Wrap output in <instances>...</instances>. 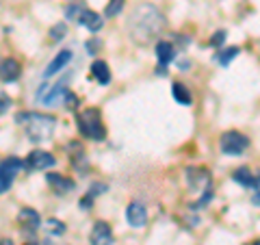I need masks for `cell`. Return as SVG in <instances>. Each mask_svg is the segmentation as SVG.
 <instances>
[{
    "mask_svg": "<svg viewBox=\"0 0 260 245\" xmlns=\"http://www.w3.org/2000/svg\"><path fill=\"white\" fill-rule=\"evenodd\" d=\"M11 107V98L7 96V94H0V115H3V113L7 111Z\"/></svg>",
    "mask_w": 260,
    "mask_h": 245,
    "instance_id": "obj_27",
    "label": "cell"
},
{
    "mask_svg": "<svg viewBox=\"0 0 260 245\" xmlns=\"http://www.w3.org/2000/svg\"><path fill=\"white\" fill-rule=\"evenodd\" d=\"M107 189H109V187L104 185V182H95V185H91V187H89V191H87V198L83 200V206H85V208H89V204H91V200H93V198H98V195H102Z\"/></svg>",
    "mask_w": 260,
    "mask_h": 245,
    "instance_id": "obj_20",
    "label": "cell"
},
{
    "mask_svg": "<svg viewBox=\"0 0 260 245\" xmlns=\"http://www.w3.org/2000/svg\"><path fill=\"white\" fill-rule=\"evenodd\" d=\"M223 42H225V30H217L213 35V39H210V44L213 46H221Z\"/></svg>",
    "mask_w": 260,
    "mask_h": 245,
    "instance_id": "obj_28",
    "label": "cell"
},
{
    "mask_svg": "<svg viewBox=\"0 0 260 245\" xmlns=\"http://www.w3.org/2000/svg\"><path fill=\"white\" fill-rule=\"evenodd\" d=\"M44 230L48 234H54V236H61L65 232V224L59 222V219H46L44 222Z\"/></svg>",
    "mask_w": 260,
    "mask_h": 245,
    "instance_id": "obj_21",
    "label": "cell"
},
{
    "mask_svg": "<svg viewBox=\"0 0 260 245\" xmlns=\"http://www.w3.org/2000/svg\"><path fill=\"white\" fill-rule=\"evenodd\" d=\"M68 91H70V89L65 87L63 83H56V85L50 89V91H46L42 98H39V100H44L46 104H56V102H61V100H63Z\"/></svg>",
    "mask_w": 260,
    "mask_h": 245,
    "instance_id": "obj_18",
    "label": "cell"
},
{
    "mask_svg": "<svg viewBox=\"0 0 260 245\" xmlns=\"http://www.w3.org/2000/svg\"><path fill=\"white\" fill-rule=\"evenodd\" d=\"M76 128L85 139L91 141H102L107 137V128L102 121V113L98 109H83L76 115Z\"/></svg>",
    "mask_w": 260,
    "mask_h": 245,
    "instance_id": "obj_3",
    "label": "cell"
},
{
    "mask_svg": "<svg viewBox=\"0 0 260 245\" xmlns=\"http://www.w3.org/2000/svg\"><path fill=\"white\" fill-rule=\"evenodd\" d=\"M20 169H24V161L18 157H7L0 161V195L11 189Z\"/></svg>",
    "mask_w": 260,
    "mask_h": 245,
    "instance_id": "obj_5",
    "label": "cell"
},
{
    "mask_svg": "<svg viewBox=\"0 0 260 245\" xmlns=\"http://www.w3.org/2000/svg\"><path fill=\"white\" fill-rule=\"evenodd\" d=\"M237 54H239V48H237V46H232V48H225L223 52L215 54V61H217L219 65H228L232 59H237Z\"/></svg>",
    "mask_w": 260,
    "mask_h": 245,
    "instance_id": "obj_22",
    "label": "cell"
},
{
    "mask_svg": "<svg viewBox=\"0 0 260 245\" xmlns=\"http://www.w3.org/2000/svg\"><path fill=\"white\" fill-rule=\"evenodd\" d=\"M91 76H93L100 85H109V83H111V72H109L107 61L95 59V61L91 63Z\"/></svg>",
    "mask_w": 260,
    "mask_h": 245,
    "instance_id": "obj_17",
    "label": "cell"
},
{
    "mask_svg": "<svg viewBox=\"0 0 260 245\" xmlns=\"http://www.w3.org/2000/svg\"><path fill=\"white\" fill-rule=\"evenodd\" d=\"M22 74V65L18 59L13 56H7V59H0V80L5 83H15Z\"/></svg>",
    "mask_w": 260,
    "mask_h": 245,
    "instance_id": "obj_9",
    "label": "cell"
},
{
    "mask_svg": "<svg viewBox=\"0 0 260 245\" xmlns=\"http://www.w3.org/2000/svg\"><path fill=\"white\" fill-rule=\"evenodd\" d=\"M15 121L24 128V133L32 143L48 141L54 133L56 117L48 115V113H37V111H22L15 115Z\"/></svg>",
    "mask_w": 260,
    "mask_h": 245,
    "instance_id": "obj_2",
    "label": "cell"
},
{
    "mask_svg": "<svg viewBox=\"0 0 260 245\" xmlns=\"http://www.w3.org/2000/svg\"><path fill=\"white\" fill-rule=\"evenodd\" d=\"M162 28H165V15L152 5L137 7L128 22V30L137 44H150L154 37L160 35Z\"/></svg>",
    "mask_w": 260,
    "mask_h": 245,
    "instance_id": "obj_1",
    "label": "cell"
},
{
    "mask_svg": "<svg viewBox=\"0 0 260 245\" xmlns=\"http://www.w3.org/2000/svg\"><path fill=\"white\" fill-rule=\"evenodd\" d=\"M232 180H234V182H239L241 187L254 189V187L260 185V174H251V169H249V167H239V169H234Z\"/></svg>",
    "mask_w": 260,
    "mask_h": 245,
    "instance_id": "obj_15",
    "label": "cell"
},
{
    "mask_svg": "<svg viewBox=\"0 0 260 245\" xmlns=\"http://www.w3.org/2000/svg\"><path fill=\"white\" fill-rule=\"evenodd\" d=\"M76 22L80 24V26H85L87 30H91V33H98V30L102 28V24H104V22H102V15L95 13V11H91V9H87V7L83 9V13L78 15Z\"/></svg>",
    "mask_w": 260,
    "mask_h": 245,
    "instance_id": "obj_14",
    "label": "cell"
},
{
    "mask_svg": "<svg viewBox=\"0 0 260 245\" xmlns=\"http://www.w3.org/2000/svg\"><path fill=\"white\" fill-rule=\"evenodd\" d=\"M28 245H35V243H28Z\"/></svg>",
    "mask_w": 260,
    "mask_h": 245,
    "instance_id": "obj_33",
    "label": "cell"
},
{
    "mask_svg": "<svg viewBox=\"0 0 260 245\" xmlns=\"http://www.w3.org/2000/svg\"><path fill=\"white\" fill-rule=\"evenodd\" d=\"M121 9H124V0H111L107 5V9H104V15H107V18H113V15H117Z\"/></svg>",
    "mask_w": 260,
    "mask_h": 245,
    "instance_id": "obj_24",
    "label": "cell"
},
{
    "mask_svg": "<svg viewBox=\"0 0 260 245\" xmlns=\"http://www.w3.org/2000/svg\"><path fill=\"white\" fill-rule=\"evenodd\" d=\"M70 61H72V50H61L50 63H48V68L44 70V78L48 80V78H52L54 74H59V72H61Z\"/></svg>",
    "mask_w": 260,
    "mask_h": 245,
    "instance_id": "obj_13",
    "label": "cell"
},
{
    "mask_svg": "<svg viewBox=\"0 0 260 245\" xmlns=\"http://www.w3.org/2000/svg\"><path fill=\"white\" fill-rule=\"evenodd\" d=\"M68 35V26H65L63 22H59V24H54V26L50 28V39L52 42H61V39Z\"/></svg>",
    "mask_w": 260,
    "mask_h": 245,
    "instance_id": "obj_23",
    "label": "cell"
},
{
    "mask_svg": "<svg viewBox=\"0 0 260 245\" xmlns=\"http://www.w3.org/2000/svg\"><path fill=\"white\" fill-rule=\"evenodd\" d=\"M83 9H85V7L83 5H78V3H74V5H70L68 7V9H65V18H68V20H78V15L80 13H83Z\"/></svg>",
    "mask_w": 260,
    "mask_h": 245,
    "instance_id": "obj_25",
    "label": "cell"
},
{
    "mask_svg": "<svg viewBox=\"0 0 260 245\" xmlns=\"http://www.w3.org/2000/svg\"><path fill=\"white\" fill-rule=\"evenodd\" d=\"M172 91H174V98H176V102L184 104V107H189V104L193 102V98H191V94H189V89H186V87H184L182 83H174Z\"/></svg>",
    "mask_w": 260,
    "mask_h": 245,
    "instance_id": "obj_19",
    "label": "cell"
},
{
    "mask_svg": "<svg viewBox=\"0 0 260 245\" xmlns=\"http://www.w3.org/2000/svg\"><path fill=\"white\" fill-rule=\"evenodd\" d=\"M18 222H20V226L24 228V230H28V232H35L37 228H39V224H42V217H39V213L35 208H22L20 210V215H18Z\"/></svg>",
    "mask_w": 260,
    "mask_h": 245,
    "instance_id": "obj_16",
    "label": "cell"
},
{
    "mask_svg": "<svg viewBox=\"0 0 260 245\" xmlns=\"http://www.w3.org/2000/svg\"><path fill=\"white\" fill-rule=\"evenodd\" d=\"M44 245H59V243H54V241H44Z\"/></svg>",
    "mask_w": 260,
    "mask_h": 245,
    "instance_id": "obj_31",
    "label": "cell"
},
{
    "mask_svg": "<svg viewBox=\"0 0 260 245\" xmlns=\"http://www.w3.org/2000/svg\"><path fill=\"white\" fill-rule=\"evenodd\" d=\"M54 163H56L54 154L44 152V150H32L28 157H26L24 167H28V169H48V167H52Z\"/></svg>",
    "mask_w": 260,
    "mask_h": 245,
    "instance_id": "obj_7",
    "label": "cell"
},
{
    "mask_svg": "<svg viewBox=\"0 0 260 245\" xmlns=\"http://www.w3.org/2000/svg\"><path fill=\"white\" fill-rule=\"evenodd\" d=\"M251 202H254V204H256V206H260V191H258V193L254 195V198H251Z\"/></svg>",
    "mask_w": 260,
    "mask_h": 245,
    "instance_id": "obj_29",
    "label": "cell"
},
{
    "mask_svg": "<svg viewBox=\"0 0 260 245\" xmlns=\"http://www.w3.org/2000/svg\"><path fill=\"white\" fill-rule=\"evenodd\" d=\"M186 180L195 191H210V174L204 167H189L186 169Z\"/></svg>",
    "mask_w": 260,
    "mask_h": 245,
    "instance_id": "obj_6",
    "label": "cell"
},
{
    "mask_svg": "<svg viewBox=\"0 0 260 245\" xmlns=\"http://www.w3.org/2000/svg\"><path fill=\"white\" fill-rule=\"evenodd\" d=\"M219 148L223 154H230V157H239L249 148V139L239 133V130H225L219 139Z\"/></svg>",
    "mask_w": 260,
    "mask_h": 245,
    "instance_id": "obj_4",
    "label": "cell"
},
{
    "mask_svg": "<svg viewBox=\"0 0 260 245\" xmlns=\"http://www.w3.org/2000/svg\"><path fill=\"white\" fill-rule=\"evenodd\" d=\"M249 245H260V241H254V243H249Z\"/></svg>",
    "mask_w": 260,
    "mask_h": 245,
    "instance_id": "obj_32",
    "label": "cell"
},
{
    "mask_svg": "<svg viewBox=\"0 0 260 245\" xmlns=\"http://www.w3.org/2000/svg\"><path fill=\"white\" fill-rule=\"evenodd\" d=\"M89 241H91V245H113L111 226L107 222H95L91 228V234H89Z\"/></svg>",
    "mask_w": 260,
    "mask_h": 245,
    "instance_id": "obj_12",
    "label": "cell"
},
{
    "mask_svg": "<svg viewBox=\"0 0 260 245\" xmlns=\"http://www.w3.org/2000/svg\"><path fill=\"white\" fill-rule=\"evenodd\" d=\"M63 102H65V107H68L70 111H76L78 109V98L74 96V94H72V91H68V94H65V98H63Z\"/></svg>",
    "mask_w": 260,
    "mask_h": 245,
    "instance_id": "obj_26",
    "label": "cell"
},
{
    "mask_svg": "<svg viewBox=\"0 0 260 245\" xmlns=\"http://www.w3.org/2000/svg\"><path fill=\"white\" fill-rule=\"evenodd\" d=\"M46 180H48V187H50L56 195H68L70 191L76 189V182L68 176H61V174H48Z\"/></svg>",
    "mask_w": 260,
    "mask_h": 245,
    "instance_id": "obj_10",
    "label": "cell"
},
{
    "mask_svg": "<svg viewBox=\"0 0 260 245\" xmlns=\"http://www.w3.org/2000/svg\"><path fill=\"white\" fill-rule=\"evenodd\" d=\"M126 219L133 228H143L145 222H148V208L141 202H130L126 208Z\"/></svg>",
    "mask_w": 260,
    "mask_h": 245,
    "instance_id": "obj_11",
    "label": "cell"
},
{
    "mask_svg": "<svg viewBox=\"0 0 260 245\" xmlns=\"http://www.w3.org/2000/svg\"><path fill=\"white\" fill-rule=\"evenodd\" d=\"M176 56V48L172 42H165L160 39L156 44V59H158V74H167V65L174 61Z\"/></svg>",
    "mask_w": 260,
    "mask_h": 245,
    "instance_id": "obj_8",
    "label": "cell"
},
{
    "mask_svg": "<svg viewBox=\"0 0 260 245\" xmlns=\"http://www.w3.org/2000/svg\"><path fill=\"white\" fill-rule=\"evenodd\" d=\"M0 245H13L9 239H3V241H0Z\"/></svg>",
    "mask_w": 260,
    "mask_h": 245,
    "instance_id": "obj_30",
    "label": "cell"
}]
</instances>
